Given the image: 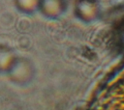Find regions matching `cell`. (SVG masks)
<instances>
[{
	"label": "cell",
	"instance_id": "6da1fadb",
	"mask_svg": "<svg viewBox=\"0 0 124 110\" xmlns=\"http://www.w3.org/2000/svg\"><path fill=\"white\" fill-rule=\"evenodd\" d=\"M89 110H124V68L108 81Z\"/></svg>",
	"mask_w": 124,
	"mask_h": 110
}]
</instances>
